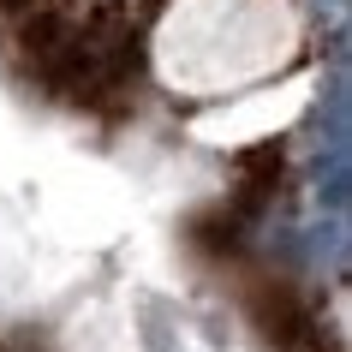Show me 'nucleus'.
Listing matches in <instances>:
<instances>
[{"instance_id":"f257e3e1","label":"nucleus","mask_w":352,"mask_h":352,"mask_svg":"<svg viewBox=\"0 0 352 352\" xmlns=\"http://www.w3.org/2000/svg\"><path fill=\"white\" fill-rule=\"evenodd\" d=\"M293 0H173L155 24V72L191 96L269 78L293 60Z\"/></svg>"}]
</instances>
